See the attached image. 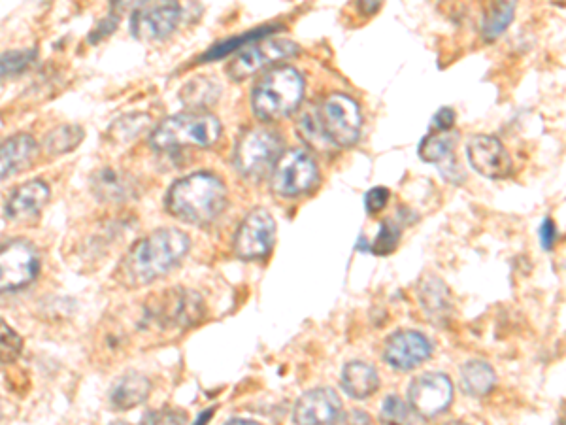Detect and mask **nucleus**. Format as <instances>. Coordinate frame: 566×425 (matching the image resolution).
Segmentation results:
<instances>
[{
    "label": "nucleus",
    "mask_w": 566,
    "mask_h": 425,
    "mask_svg": "<svg viewBox=\"0 0 566 425\" xmlns=\"http://www.w3.org/2000/svg\"><path fill=\"white\" fill-rule=\"evenodd\" d=\"M191 248V238L187 233L163 227L153 231L148 237L138 240L125 255L119 278L127 286H146L178 267Z\"/></svg>",
    "instance_id": "1"
},
{
    "label": "nucleus",
    "mask_w": 566,
    "mask_h": 425,
    "mask_svg": "<svg viewBox=\"0 0 566 425\" xmlns=\"http://www.w3.org/2000/svg\"><path fill=\"white\" fill-rule=\"evenodd\" d=\"M229 191L212 172L189 174L168 189L165 206L168 214L191 225H208L227 208Z\"/></svg>",
    "instance_id": "2"
},
{
    "label": "nucleus",
    "mask_w": 566,
    "mask_h": 425,
    "mask_svg": "<svg viewBox=\"0 0 566 425\" xmlns=\"http://www.w3.org/2000/svg\"><path fill=\"white\" fill-rule=\"evenodd\" d=\"M304 78L291 65L267 70L251 91V108L255 118L272 123L291 116L304 97Z\"/></svg>",
    "instance_id": "3"
},
{
    "label": "nucleus",
    "mask_w": 566,
    "mask_h": 425,
    "mask_svg": "<svg viewBox=\"0 0 566 425\" xmlns=\"http://www.w3.org/2000/svg\"><path fill=\"white\" fill-rule=\"evenodd\" d=\"M221 136V121L210 112H184L165 119L151 133L153 150L165 152L184 146L208 148Z\"/></svg>",
    "instance_id": "4"
},
{
    "label": "nucleus",
    "mask_w": 566,
    "mask_h": 425,
    "mask_svg": "<svg viewBox=\"0 0 566 425\" xmlns=\"http://www.w3.org/2000/svg\"><path fill=\"white\" fill-rule=\"evenodd\" d=\"M283 140L270 127H251L238 136L234 146V167L248 180H261L282 157Z\"/></svg>",
    "instance_id": "5"
},
{
    "label": "nucleus",
    "mask_w": 566,
    "mask_h": 425,
    "mask_svg": "<svg viewBox=\"0 0 566 425\" xmlns=\"http://www.w3.org/2000/svg\"><path fill=\"white\" fill-rule=\"evenodd\" d=\"M317 123L333 148H351L359 142L363 116L359 102L346 93H331L316 106Z\"/></svg>",
    "instance_id": "6"
},
{
    "label": "nucleus",
    "mask_w": 566,
    "mask_h": 425,
    "mask_svg": "<svg viewBox=\"0 0 566 425\" xmlns=\"http://www.w3.org/2000/svg\"><path fill=\"white\" fill-rule=\"evenodd\" d=\"M319 180L316 159L300 148L283 152L272 169L270 187L280 197H300Z\"/></svg>",
    "instance_id": "7"
},
{
    "label": "nucleus",
    "mask_w": 566,
    "mask_h": 425,
    "mask_svg": "<svg viewBox=\"0 0 566 425\" xmlns=\"http://www.w3.org/2000/svg\"><path fill=\"white\" fill-rule=\"evenodd\" d=\"M297 53L299 46L291 40H259L240 50L227 68V74L233 82H242L265 68L295 57Z\"/></svg>",
    "instance_id": "8"
},
{
    "label": "nucleus",
    "mask_w": 566,
    "mask_h": 425,
    "mask_svg": "<svg viewBox=\"0 0 566 425\" xmlns=\"http://www.w3.org/2000/svg\"><path fill=\"white\" fill-rule=\"evenodd\" d=\"M276 242V221L267 208H253L234 237V254L242 261L267 257Z\"/></svg>",
    "instance_id": "9"
},
{
    "label": "nucleus",
    "mask_w": 566,
    "mask_h": 425,
    "mask_svg": "<svg viewBox=\"0 0 566 425\" xmlns=\"http://www.w3.org/2000/svg\"><path fill=\"white\" fill-rule=\"evenodd\" d=\"M40 271V257L31 242L10 240L0 244V293L25 288Z\"/></svg>",
    "instance_id": "10"
},
{
    "label": "nucleus",
    "mask_w": 566,
    "mask_h": 425,
    "mask_svg": "<svg viewBox=\"0 0 566 425\" xmlns=\"http://www.w3.org/2000/svg\"><path fill=\"white\" fill-rule=\"evenodd\" d=\"M453 401V384L444 373H423L408 386V405L423 416L434 418L450 407Z\"/></svg>",
    "instance_id": "11"
},
{
    "label": "nucleus",
    "mask_w": 566,
    "mask_h": 425,
    "mask_svg": "<svg viewBox=\"0 0 566 425\" xmlns=\"http://www.w3.org/2000/svg\"><path fill=\"white\" fill-rule=\"evenodd\" d=\"M470 167L491 180L508 178L514 169L512 157L497 136L476 135L467 144Z\"/></svg>",
    "instance_id": "12"
},
{
    "label": "nucleus",
    "mask_w": 566,
    "mask_h": 425,
    "mask_svg": "<svg viewBox=\"0 0 566 425\" xmlns=\"http://www.w3.org/2000/svg\"><path fill=\"white\" fill-rule=\"evenodd\" d=\"M431 354V342L417 331H397L385 340L383 346L385 363L400 373L414 371L419 365H423Z\"/></svg>",
    "instance_id": "13"
},
{
    "label": "nucleus",
    "mask_w": 566,
    "mask_h": 425,
    "mask_svg": "<svg viewBox=\"0 0 566 425\" xmlns=\"http://www.w3.org/2000/svg\"><path fill=\"white\" fill-rule=\"evenodd\" d=\"M182 6L178 2H163L142 6L136 10L131 19V29L140 40H161L180 25Z\"/></svg>",
    "instance_id": "14"
},
{
    "label": "nucleus",
    "mask_w": 566,
    "mask_h": 425,
    "mask_svg": "<svg viewBox=\"0 0 566 425\" xmlns=\"http://www.w3.org/2000/svg\"><path fill=\"white\" fill-rule=\"evenodd\" d=\"M204 305L193 291L176 289L165 295L163 301L151 305L150 318L163 327H187L199 322Z\"/></svg>",
    "instance_id": "15"
},
{
    "label": "nucleus",
    "mask_w": 566,
    "mask_h": 425,
    "mask_svg": "<svg viewBox=\"0 0 566 425\" xmlns=\"http://www.w3.org/2000/svg\"><path fill=\"white\" fill-rule=\"evenodd\" d=\"M342 412V399L333 388L306 391L293 408L295 425H331Z\"/></svg>",
    "instance_id": "16"
},
{
    "label": "nucleus",
    "mask_w": 566,
    "mask_h": 425,
    "mask_svg": "<svg viewBox=\"0 0 566 425\" xmlns=\"http://www.w3.org/2000/svg\"><path fill=\"white\" fill-rule=\"evenodd\" d=\"M50 201V187L42 180H33L17 187L6 203V214L12 220H31Z\"/></svg>",
    "instance_id": "17"
},
{
    "label": "nucleus",
    "mask_w": 566,
    "mask_h": 425,
    "mask_svg": "<svg viewBox=\"0 0 566 425\" xmlns=\"http://www.w3.org/2000/svg\"><path fill=\"white\" fill-rule=\"evenodd\" d=\"M38 144L31 135H16L0 144V180H6L33 165Z\"/></svg>",
    "instance_id": "18"
},
{
    "label": "nucleus",
    "mask_w": 566,
    "mask_h": 425,
    "mask_svg": "<svg viewBox=\"0 0 566 425\" xmlns=\"http://www.w3.org/2000/svg\"><path fill=\"white\" fill-rule=\"evenodd\" d=\"M91 187L97 199L106 201V203H123L134 195L133 178L125 174L123 170L112 169V167L97 170L93 174Z\"/></svg>",
    "instance_id": "19"
},
{
    "label": "nucleus",
    "mask_w": 566,
    "mask_h": 425,
    "mask_svg": "<svg viewBox=\"0 0 566 425\" xmlns=\"http://www.w3.org/2000/svg\"><path fill=\"white\" fill-rule=\"evenodd\" d=\"M342 388L351 399L363 401L380 390V374L365 361H350L342 371Z\"/></svg>",
    "instance_id": "20"
},
{
    "label": "nucleus",
    "mask_w": 566,
    "mask_h": 425,
    "mask_svg": "<svg viewBox=\"0 0 566 425\" xmlns=\"http://www.w3.org/2000/svg\"><path fill=\"white\" fill-rule=\"evenodd\" d=\"M151 391V382L140 373H129L121 376L112 388L110 401L117 410H131L142 405Z\"/></svg>",
    "instance_id": "21"
},
{
    "label": "nucleus",
    "mask_w": 566,
    "mask_h": 425,
    "mask_svg": "<svg viewBox=\"0 0 566 425\" xmlns=\"http://www.w3.org/2000/svg\"><path fill=\"white\" fill-rule=\"evenodd\" d=\"M495 384H497V374L489 363L472 359L461 367V388L470 397L489 395Z\"/></svg>",
    "instance_id": "22"
},
{
    "label": "nucleus",
    "mask_w": 566,
    "mask_h": 425,
    "mask_svg": "<svg viewBox=\"0 0 566 425\" xmlns=\"http://www.w3.org/2000/svg\"><path fill=\"white\" fill-rule=\"evenodd\" d=\"M219 95H221V85L208 76H200L185 85L180 93V99L185 106L197 108V112H204V108L216 104Z\"/></svg>",
    "instance_id": "23"
},
{
    "label": "nucleus",
    "mask_w": 566,
    "mask_h": 425,
    "mask_svg": "<svg viewBox=\"0 0 566 425\" xmlns=\"http://www.w3.org/2000/svg\"><path fill=\"white\" fill-rule=\"evenodd\" d=\"M455 146H457V133L429 131V135L425 136L419 144V157L425 163H442L444 159L450 157Z\"/></svg>",
    "instance_id": "24"
},
{
    "label": "nucleus",
    "mask_w": 566,
    "mask_h": 425,
    "mask_svg": "<svg viewBox=\"0 0 566 425\" xmlns=\"http://www.w3.org/2000/svg\"><path fill=\"white\" fill-rule=\"evenodd\" d=\"M516 14V4L512 2H497L491 4L485 12L482 21V38L487 42L497 40L500 34L508 29Z\"/></svg>",
    "instance_id": "25"
},
{
    "label": "nucleus",
    "mask_w": 566,
    "mask_h": 425,
    "mask_svg": "<svg viewBox=\"0 0 566 425\" xmlns=\"http://www.w3.org/2000/svg\"><path fill=\"white\" fill-rule=\"evenodd\" d=\"M276 27H259V29H253L250 33L238 34V36H233L229 40H223L216 44L214 48L206 51L202 57H200V63H210V61H216V59H223L225 55L233 53L236 50H244L246 46H250L253 42H259V40H265L270 31H274Z\"/></svg>",
    "instance_id": "26"
},
{
    "label": "nucleus",
    "mask_w": 566,
    "mask_h": 425,
    "mask_svg": "<svg viewBox=\"0 0 566 425\" xmlns=\"http://www.w3.org/2000/svg\"><path fill=\"white\" fill-rule=\"evenodd\" d=\"M84 129L80 125H63L53 129L44 140V148L50 155H65L78 148L84 140Z\"/></svg>",
    "instance_id": "27"
},
{
    "label": "nucleus",
    "mask_w": 566,
    "mask_h": 425,
    "mask_svg": "<svg viewBox=\"0 0 566 425\" xmlns=\"http://www.w3.org/2000/svg\"><path fill=\"white\" fill-rule=\"evenodd\" d=\"M299 135L310 148L319 150V152H331L333 146L325 140V136L321 133V127L317 123L316 106L306 108L300 114L299 123H297Z\"/></svg>",
    "instance_id": "28"
},
{
    "label": "nucleus",
    "mask_w": 566,
    "mask_h": 425,
    "mask_svg": "<svg viewBox=\"0 0 566 425\" xmlns=\"http://www.w3.org/2000/svg\"><path fill=\"white\" fill-rule=\"evenodd\" d=\"M23 350V340L0 318V363H16Z\"/></svg>",
    "instance_id": "29"
},
{
    "label": "nucleus",
    "mask_w": 566,
    "mask_h": 425,
    "mask_svg": "<svg viewBox=\"0 0 566 425\" xmlns=\"http://www.w3.org/2000/svg\"><path fill=\"white\" fill-rule=\"evenodd\" d=\"M36 57V50L6 51L0 55V76H14L21 74L29 67Z\"/></svg>",
    "instance_id": "30"
},
{
    "label": "nucleus",
    "mask_w": 566,
    "mask_h": 425,
    "mask_svg": "<svg viewBox=\"0 0 566 425\" xmlns=\"http://www.w3.org/2000/svg\"><path fill=\"white\" fill-rule=\"evenodd\" d=\"M400 240V229L391 220H385L382 223V229L378 233V237L372 244V252L378 255L391 254Z\"/></svg>",
    "instance_id": "31"
},
{
    "label": "nucleus",
    "mask_w": 566,
    "mask_h": 425,
    "mask_svg": "<svg viewBox=\"0 0 566 425\" xmlns=\"http://www.w3.org/2000/svg\"><path fill=\"white\" fill-rule=\"evenodd\" d=\"M187 424V414L176 408H161L153 410L144 416L142 425H185Z\"/></svg>",
    "instance_id": "32"
},
{
    "label": "nucleus",
    "mask_w": 566,
    "mask_h": 425,
    "mask_svg": "<svg viewBox=\"0 0 566 425\" xmlns=\"http://www.w3.org/2000/svg\"><path fill=\"white\" fill-rule=\"evenodd\" d=\"M146 119L148 116H133V123H129V116L127 118L119 119L116 125L112 127V135L116 136L117 140H133L134 136L140 135V131L146 127Z\"/></svg>",
    "instance_id": "33"
},
{
    "label": "nucleus",
    "mask_w": 566,
    "mask_h": 425,
    "mask_svg": "<svg viewBox=\"0 0 566 425\" xmlns=\"http://www.w3.org/2000/svg\"><path fill=\"white\" fill-rule=\"evenodd\" d=\"M389 189L387 187H374L370 189L365 197V208H367L368 216H376L378 212H382L385 204L389 203Z\"/></svg>",
    "instance_id": "34"
},
{
    "label": "nucleus",
    "mask_w": 566,
    "mask_h": 425,
    "mask_svg": "<svg viewBox=\"0 0 566 425\" xmlns=\"http://www.w3.org/2000/svg\"><path fill=\"white\" fill-rule=\"evenodd\" d=\"M333 425H372V418L365 410L359 408H351V410H344L336 416Z\"/></svg>",
    "instance_id": "35"
},
{
    "label": "nucleus",
    "mask_w": 566,
    "mask_h": 425,
    "mask_svg": "<svg viewBox=\"0 0 566 425\" xmlns=\"http://www.w3.org/2000/svg\"><path fill=\"white\" fill-rule=\"evenodd\" d=\"M455 110H451L448 106L440 108L436 114H434L433 125H431V131H438V133H446V131H451L453 125H455Z\"/></svg>",
    "instance_id": "36"
},
{
    "label": "nucleus",
    "mask_w": 566,
    "mask_h": 425,
    "mask_svg": "<svg viewBox=\"0 0 566 425\" xmlns=\"http://www.w3.org/2000/svg\"><path fill=\"white\" fill-rule=\"evenodd\" d=\"M557 237H559V231H557V225L555 221L548 218V220L542 223L540 227V240H542V248L544 250H551L557 242Z\"/></svg>",
    "instance_id": "37"
},
{
    "label": "nucleus",
    "mask_w": 566,
    "mask_h": 425,
    "mask_svg": "<svg viewBox=\"0 0 566 425\" xmlns=\"http://www.w3.org/2000/svg\"><path fill=\"white\" fill-rule=\"evenodd\" d=\"M117 27V17L110 16L106 17L104 21H100L99 27L93 31V34L89 36V40L91 42H99L100 38H104V36H108V34L114 33Z\"/></svg>",
    "instance_id": "38"
},
{
    "label": "nucleus",
    "mask_w": 566,
    "mask_h": 425,
    "mask_svg": "<svg viewBox=\"0 0 566 425\" xmlns=\"http://www.w3.org/2000/svg\"><path fill=\"white\" fill-rule=\"evenodd\" d=\"M214 412H216V408H208V410H204V412L200 414L199 420H197V424L195 425L208 424V420H210V418H214Z\"/></svg>",
    "instance_id": "39"
},
{
    "label": "nucleus",
    "mask_w": 566,
    "mask_h": 425,
    "mask_svg": "<svg viewBox=\"0 0 566 425\" xmlns=\"http://www.w3.org/2000/svg\"><path fill=\"white\" fill-rule=\"evenodd\" d=\"M225 425H259L257 422H251V420H231L229 424Z\"/></svg>",
    "instance_id": "40"
},
{
    "label": "nucleus",
    "mask_w": 566,
    "mask_h": 425,
    "mask_svg": "<svg viewBox=\"0 0 566 425\" xmlns=\"http://www.w3.org/2000/svg\"><path fill=\"white\" fill-rule=\"evenodd\" d=\"M383 425H410V424H408V418H404V420H395V422H383Z\"/></svg>",
    "instance_id": "41"
},
{
    "label": "nucleus",
    "mask_w": 566,
    "mask_h": 425,
    "mask_svg": "<svg viewBox=\"0 0 566 425\" xmlns=\"http://www.w3.org/2000/svg\"><path fill=\"white\" fill-rule=\"evenodd\" d=\"M444 425H468V424H465V422H448V424H444Z\"/></svg>",
    "instance_id": "42"
},
{
    "label": "nucleus",
    "mask_w": 566,
    "mask_h": 425,
    "mask_svg": "<svg viewBox=\"0 0 566 425\" xmlns=\"http://www.w3.org/2000/svg\"><path fill=\"white\" fill-rule=\"evenodd\" d=\"M112 425H129V424H127V422H116V424H112Z\"/></svg>",
    "instance_id": "43"
}]
</instances>
